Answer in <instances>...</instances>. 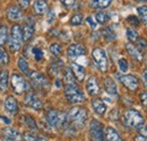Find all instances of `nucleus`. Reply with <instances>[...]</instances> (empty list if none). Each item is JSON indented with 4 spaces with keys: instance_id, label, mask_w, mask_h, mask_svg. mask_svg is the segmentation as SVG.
Here are the masks:
<instances>
[{
    "instance_id": "obj_9",
    "label": "nucleus",
    "mask_w": 147,
    "mask_h": 141,
    "mask_svg": "<svg viewBox=\"0 0 147 141\" xmlns=\"http://www.w3.org/2000/svg\"><path fill=\"white\" fill-rule=\"evenodd\" d=\"M119 80L122 83V85L125 87H127L129 90L131 91H135L138 88V85H139V81H138V78L134 75H123V76H119Z\"/></svg>"
},
{
    "instance_id": "obj_28",
    "label": "nucleus",
    "mask_w": 147,
    "mask_h": 141,
    "mask_svg": "<svg viewBox=\"0 0 147 141\" xmlns=\"http://www.w3.org/2000/svg\"><path fill=\"white\" fill-rule=\"evenodd\" d=\"M63 80L66 83V85H70V84H76L75 83V76L73 73L71 68H66L63 71Z\"/></svg>"
},
{
    "instance_id": "obj_29",
    "label": "nucleus",
    "mask_w": 147,
    "mask_h": 141,
    "mask_svg": "<svg viewBox=\"0 0 147 141\" xmlns=\"http://www.w3.org/2000/svg\"><path fill=\"white\" fill-rule=\"evenodd\" d=\"M94 17H95L96 23L100 24V25H104L109 20V15L107 13H104V11H97Z\"/></svg>"
},
{
    "instance_id": "obj_5",
    "label": "nucleus",
    "mask_w": 147,
    "mask_h": 141,
    "mask_svg": "<svg viewBox=\"0 0 147 141\" xmlns=\"http://www.w3.org/2000/svg\"><path fill=\"white\" fill-rule=\"evenodd\" d=\"M47 123L52 128H60L67 123V114L57 109H49L45 114Z\"/></svg>"
},
{
    "instance_id": "obj_10",
    "label": "nucleus",
    "mask_w": 147,
    "mask_h": 141,
    "mask_svg": "<svg viewBox=\"0 0 147 141\" xmlns=\"http://www.w3.org/2000/svg\"><path fill=\"white\" fill-rule=\"evenodd\" d=\"M30 78H31L33 85L36 86L37 88H48L50 86V83H49L48 78L44 75H42V73H40L37 71L31 72Z\"/></svg>"
},
{
    "instance_id": "obj_16",
    "label": "nucleus",
    "mask_w": 147,
    "mask_h": 141,
    "mask_svg": "<svg viewBox=\"0 0 147 141\" xmlns=\"http://www.w3.org/2000/svg\"><path fill=\"white\" fill-rule=\"evenodd\" d=\"M103 84H104V89L107 90V93H109L110 95L113 96H117L118 95V89H117V85L114 83V80L111 78V77H105L104 80H103Z\"/></svg>"
},
{
    "instance_id": "obj_14",
    "label": "nucleus",
    "mask_w": 147,
    "mask_h": 141,
    "mask_svg": "<svg viewBox=\"0 0 147 141\" xmlns=\"http://www.w3.org/2000/svg\"><path fill=\"white\" fill-rule=\"evenodd\" d=\"M3 106H5V108H6L9 113H11V114H16V113L18 112V102H17V99H16L14 96H11V95H9V96L6 97V99H5V102H3Z\"/></svg>"
},
{
    "instance_id": "obj_48",
    "label": "nucleus",
    "mask_w": 147,
    "mask_h": 141,
    "mask_svg": "<svg viewBox=\"0 0 147 141\" xmlns=\"http://www.w3.org/2000/svg\"><path fill=\"white\" fill-rule=\"evenodd\" d=\"M86 21L90 24V26L92 27L93 30H95V28H96V26H97V25L95 24V21H93V18L92 17H87V18H86Z\"/></svg>"
},
{
    "instance_id": "obj_30",
    "label": "nucleus",
    "mask_w": 147,
    "mask_h": 141,
    "mask_svg": "<svg viewBox=\"0 0 147 141\" xmlns=\"http://www.w3.org/2000/svg\"><path fill=\"white\" fill-rule=\"evenodd\" d=\"M8 38V28L6 25H0V46H2Z\"/></svg>"
},
{
    "instance_id": "obj_4",
    "label": "nucleus",
    "mask_w": 147,
    "mask_h": 141,
    "mask_svg": "<svg viewBox=\"0 0 147 141\" xmlns=\"http://www.w3.org/2000/svg\"><path fill=\"white\" fill-rule=\"evenodd\" d=\"M65 96H66L67 101L71 104H80V103L85 102V96H84L83 91L80 90V88L76 84L66 85Z\"/></svg>"
},
{
    "instance_id": "obj_39",
    "label": "nucleus",
    "mask_w": 147,
    "mask_h": 141,
    "mask_svg": "<svg viewBox=\"0 0 147 141\" xmlns=\"http://www.w3.org/2000/svg\"><path fill=\"white\" fill-rule=\"evenodd\" d=\"M32 52H33L34 59H35L36 61H41V60H42V58H43V51H42L40 48H33Z\"/></svg>"
},
{
    "instance_id": "obj_38",
    "label": "nucleus",
    "mask_w": 147,
    "mask_h": 141,
    "mask_svg": "<svg viewBox=\"0 0 147 141\" xmlns=\"http://www.w3.org/2000/svg\"><path fill=\"white\" fill-rule=\"evenodd\" d=\"M137 11H138L139 17L142 18L144 21H147V6H142V7H138Z\"/></svg>"
},
{
    "instance_id": "obj_2",
    "label": "nucleus",
    "mask_w": 147,
    "mask_h": 141,
    "mask_svg": "<svg viewBox=\"0 0 147 141\" xmlns=\"http://www.w3.org/2000/svg\"><path fill=\"white\" fill-rule=\"evenodd\" d=\"M123 124L129 129H139L145 125V119L136 109H127L123 114Z\"/></svg>"
},
{
    "instance_id": "obj_12",
    "label": "nucleus",
    "mask_w": 147,
    "mask_h": 141,
    "mask_svg": "<svg viewBox=\"0 0 147 141\" xmlns=\"http://www.w3.org/2000/svg\"><path fill=\"white\" fill-rule=\"evenodd\" d=\"M24 104L27 106H31L32 108H34V109H36V111L41 109V108L43 107L42 101L37 98V96L34 93H28V94H26V96L24 97Z\"/></svg>"
},
{
    "instance_id": "obj_42",
    "label": "nucleus",
    "mask_w": 147,
    "mask_h": 141,
    "mask_svg": "<svg viewBox=\"0 0 147 141\" xmlns=\"http://www.w3.org/2000/svg\"><path fill=\"white\" fill-rule=\"evenodd\" d=\"M139 99H140V103L143 104V106L147 107V91H142L139 94Z\"/></svg>"
},
{
    "instance_id": "obj_50",
    "label": "nucleus",
    "mask_w": 147,
    "mask_h": 141,
    "mask_svg": "<svg viewBox=\"0 0 147 141\" xmlns=\"http://www.w3.org/2000/svg\"><path fill=\"white\" fill-rule=\"evenodd\" d=\"M0 120H2L3 122H6V123H5V124H10V123H11V121H10L9 119H7L6 116H2V115L0 116Z\"/></svg>"
},
{
    "instance_id": "obj_7",
    "label": "nucleus",
    "mask_w": 147,
    "mask_h": 141,
    "mask_svg": "<svg viewBox=\"0 0 147 141\" xmlns=\"http://www.w3.org/2000/svg\"><path fill=\"white\" fill-rule=\"evenodd\" d=\"M92 56L94 60V63L101 71L108 70V58L107 53L101 48H95L92 51Z\"/></svg>"
},
{
    "instance_id": "obj_47",
    "label": "nucleus",
    "mask_w": 147,
    "mask_h": 141,
    "mask_svg": "<svg viewBox=\"0 0 147 141\" xmlns=\"http://www.w3.org/2000/svg\"><path fill=\"white\" fill-rule=\"evenodd\" d=\"M75 1H76V0H61L62 5H63L65 7H71L74 3H75Z\"/></svg>"
},
{
    "instance_id": "obj_13",
    "label": "nucleus",
    "mask_w": 147,
    "mask_h": 141,
    "mask_svg": "<svg viewBox=\"0 0 147 141\" xmlns=\"http://www.w3.org/2000/svg\"><path fill=\"white\" fill-rule=\"evenodd\" d=\"M86 89H87L88 94L92 95V96L98 95V93H100V84H98L96 77L91 76L87 79V81H86Z\"/></svg>"
},
{
    "instance_id": "obj_51",
    "label": "nucleus",
    "mask_w": 147,
    "mask_h": 141,
    "mask_svg": "<svg viewBox=\"0 0 147 141\" xmlns=\"http://www.w3.org/2000/svg\"><path fill=\"white\" fill-rule=\"evenodd\" d=\"M55 85H57V87H61V83H60V80L58 78L55 79Z\"/></svg>"
},
{
    "instance_id": "obj_43",
    "label": "nucleus",
    "mask_w": 147,
    "mask_h": 141,
    "mask_svg": "<svg viewBox=\"0 0 147 141\" xmlns=\"http://www.w3.org/2000/svg\"><path fill=\"white\" fill-rule=\"evenodd\" d=\"M127 21H128L129 24L134 25V26H138L139 25V19L136 17V16H129L127 18Z\"/></svg>"
},
{
    "instance_id": "obj_22",
    "label": "nucleus",
    "mask_w": 147,
    "mask_h": 141,
    "mask_svg": "<svg viewBox=\"0 0 147 141\" xmlns=\"http://www.w3.org/2000/svg\"><path fill=\"white\" fill-rule=\"evenodd\" d=\"M3 133H5L6 138L11 139L14 141H22L23 139V136L20 134V132H18V130H16L14 128H6Z\"/></svg>"
},
{
    "instance_id": "obj_40",
    "label": "nucleus",
    "mask_w": 147,
    "mask_h": 141,
    "mask_svg": "<svg viewBox=\"0 0 147 141\" xmlns=\"http://www.w3.org/2000/svg\"><path fill=\"white\" fill-rule=\"evenodd\" d=\"M118 64H119V69L121 72H126L128 70V61L126 59H120Z\"/></svg>"
},
{
    "instance_id": "obj_31",
    "label": "nucleus",
    "mask_w": 147,
    "mask_h": 141,
    "mask_svg": "<svg viewBox=\"0 0 147 141\" xmlns=\"http://www.w3.org/2000/svg\"><path fill=\"white\" fill-rule=\"evenodd\" d=\"M63 67V63H62V61L61 60H59V59H57L55 61H53L52 63H51V66H50V71L57 76V73L60 71V69Z\"/></svg>"
},
{
    "instance_id": "obj_26",
    "label": "nucleus",
    "mask_w": 147,
    "mask_h": 141,
    "mask_svg": "<svg viewBox=\"0 0 147 141\" xmlns=\"http://www.w3.org/2000/svg\"><path fill=\"white\" fill-rule=\"evenodd\" d=\"M112 0H91V6L95 9H104L109 7Z\"/></svg>"
},
{
    "instance_id": "obj_36",
    "label": "nucleus",
    "mask_w": 147,
    "mask_h": 141,
    "mask_svg": "<svg viewBox=\"0 0 147 141\" xmlns=\"http://www.w3.org/2000/svg\"><path fill=\"white\" fill-rule=\"evenodd\" d=\"M137 42V49L142 52V51H144V52H146L147 51V41L144 38V37H138V40L136 41Z\"/></svg>"
},
{
    "instance_id": "obj_24",
    "label": "nucleus",
    "mask_w": 147,
    "mask_h": 141,
    "mask_svg": "<svg viewBox=\"0 0 147 141\" xmlns=\"http://www.w3.org/2000/svg\"><path fill=\"white\" fill-rule=\"evenodd\" d=\"M8 84H9V73L8 70L2 69L0 72V90L7 91L8 90Z\"/></svg>"
},
{
    "instance_id": "obj_34",
    "label": "nucleus",
    "mask_w": 147,
    "mask_h": 141,
    "mask_svg": "<svg viewBox=\"0 0 147 141\" xmlns=\"http://www.w3.org/2000/svg\"><path fill=\"white\" fill-rule=\"evenodd\" d=\"M50 52L52 55H55V56H59L61 52H62V48H61V45L60 44H58V43H53V44H51L50 45Z\"/></svg>"
},
{
    "instance_id": "obj_20",
    "label": "nucleus",
    "mask_w": 147,
    "mask_h": 141,
    "mask_svg": "<svg viewBox=\"0 0 147 141\" xmlns=\"http://www.w3.org/2000/svg\"><path fill=\"white\" fill-rule=\"evenodd\" d=\"M71 70H73L74 76L76 77V79H77V80L83 81V80L85 79L86 72H85V69H84L80 64H77V63L73 62V63H71Z\"/></svg>"
},
{
    "instance_id": "obj_56",
    "label": "nucleus",
    "mask_w": 147,
    "mask_h": 141,
    "mask_svg": "<svg viewBox=\"0 0 147 141\" xmlns=\"http://www.w3.org/2000/svg\"><path fill=\"white\" fill-rule=\"evenodd\" d=\"M0 134H1V131H0Z\"/></svg>"
},
{
    "instance_id": "obj_3",
    "label": "nucleus",
    "mask_w": 147,
    "mask_h": 141,
    "mask_svg": "<svg viewBox=\"0 0 147 141\" xmlns=\"http://www.w3.org/2000/svg\"><path fill=\"white\" fill-rule=\"evenodd\" d=\"M22 41H23L22 26L18 24H14L10 28V36H9V41H8L9 51L13 53L18 52L22 48Z\"/></svg>"
},
{
    "instance_id": "obj_55",
    "label": "nucleus",
    "mask_w": 147,
    "mask_h": 141,
    "mask_svg": "<svg viewBox=\"0 0 147 141\" xmlns=\"http://www.w3.org/2000/svg\"><path fill=\"white\" fill-rule=\"evenodd\" d=\"M145 63H146V67H147V58H146V61H145Z\"/></svg>"
},
{
    "instance_id": "obj_25",
    "label": "nucleus",
    "mask_w": 147,
    "mask_h": 141,
    "mask_svg": "<svg viewBox=\"0 0 147 141\" xmlns=\"http://www.w3.org/2000/svg\"><path fill=\"white\" fill-rule=\"evenodd\" d=\"M17 64H18V69L25 76H31V70H30V67H28V63H27V61H26V59L25 58H23V56H20L18 59V62H17Z\"/></svg>"
},
{
    "instance_id": "obj_52",
    "label": "nucleus",
    "mask_w": 147,
    "mask_h": 141,
    "mask_svg": "<svg viewBox=\"0 0 147 141\" xmlns=\"http://www.w3.org/2000/svg\"><path fill=\"white\" fill-rule=\"evenodd\" d=\"M37 141H48V140H47L44 137H38V138H37Z\"/></svg>"
},
{
    "instance_id": "obj_35",
    "label": "nucleus",
    "mask_w": 147,
    "mask_h": 141,
    "mask_svg": "<svg viewBox=\"0 0 147 141\" xmlns=\"http://www.w3.org/2000/svg\"><path fill=\"white\" fill-rule=\"evenodd\" d=\"M25 123H26V125H27L31 130H33V131H36L37 130L35 120H34V117H32L31 115H26V116H25Z\"/></svg>"
},
{
    "instance_id": "obj_53",
    "label": "nucleus",
    "mask_w": 147,
    "mask_h": 141,
    "mask_svg": "<svg viewBox=\"0 0 147 141\" xmlns=\"http://www.w3.org/2000/svg\"><path fill=\"white\" fill-rule=\"evenodd\" d=\"M3 141H14V140H11V139H8V138H6Z\"/></svg>"
},
{
    "instance_id": "obj_32",
    "label": "nucleus",
    "mask_w": 147,
    "mask_h": 141,
    "mask_svg": "<svg viewBox=\"0 0 147 141\" xmlns=\"http://www.w3.org/2000/svg\"><path fill=\"white\" fill-rule=\"evenodd\" d=\"M8 63H9L8 52L2 46H0V66H7Z\"/></svg>"
},
{
    "instance_id": "obj_33",
    "label": "nucleus",
    "mask_w": 147,
    "mask_h": 141,
    "mask_svg": "<svg viewBox=\"0 0 147 141\" xmlns=\"http://www.w3.org/2000/svg\"><path fill=\"white\" fill-rule=\"evenodd\" d=\"M126 32H127V36H128L130 42H136V41L138 40V33H137V31H136L135 28L128 27V28L126 30Z\"/></svg>"
},
{
    "instance_id": "obj_15",
    "label": "nucleus",
    "mask_w": 147,
    "mask_h": 141,
    "mask_svg": "<svg viewBox=\"0 0 147 141\" xmlns=\"http://www.w3.org/2000/svg\"><path fill=\"white\" fill-rule=\"evenodd\" d=\"M7 17L9 20L11 21H18L23 18V13H22V9L18 6H10L8 9H7Z\"/></svg>"
},
{
    "instance_id": "obj_27",
    "label": "nucleus",
    "mask_w": 147,
    "mask_h": 141,
    "mask_svg": "<svg viewBox=\"0 0 147 141\" xmlns=\"http://www.w3.org/2000/svg\"><path fill=\"white\" fill-rule=\"evenodd\" d=\"M101 34H102L103 38H104L107 42H111V41L115 40V37H117V34L114 33V31H113L111 27H105L104 30H102Z\"/></svg>"
},
{
    "instance_id": "obj_6",
    "label": "nucleus",
    "mask_w": 147,
    "mask_h": 141,
    "mask_svg": "<svg viewBox=\"0 0 147 141\" xmlns=\"http://www.w3.org/2000/svg\"><path fill=\"white\" fill-rule=\"evenodd\" d=\"M10 80H11V88H13L15 94H17V95H23V94H25V93H27V91L30 90V85H28V83L25 80V78H24L22 75L14 72V73L11 75Z\"/></svg>"
},
{
    "instance_id": "obj_17",
    "label": "nucleus",
    "mask_w": 147,
    "mask_h": 141,
    "mask_svg": "<svg viewBox=\"0 0 147 141\" xmlns=\"http://www.w3.org/2000/svg\"><path fill=\"white\" fill-rule=\"evenodd\" d=\"M92 107L93 109L95 111V113L98 114V115H104V113L107 112V105H105V103L102 99H100V98L93 99Z\"/></svg>"
},
{
    "instance_id": "obj_1",
    "label": "nucleus",
    "mask_w": 147,
    "mask_h": 141,
    "mask_svg": "<svg viewBox=\"0 0 147 141\" xmlns=\"http://www.w3.org/2000/svg\"><path fill=\"white\" fill-rule=\"evenodd\" d=\"M87 120V109L85 107L75 106L67 113V123L73 125L75 129L82 128Z\"/></svg>"
},
{
    "instance_id": "obj_8",
    "label": "nucleus",
    "mask_w": 147,
    "mask_h": 141,
    "mask_svg": "<svg viewBox=\"0 0 147 141\" xmlns=\"http://www.w3.org/2000/svg\"><path fill=\"white\" fill-rule=\"evenodd\" d=\"M90 134L93 141H105L103 128L97 120H93L90 124Z\"/></svg>"
},
{
    "instance_id": "obj_11",
    "label": "nucleus",
    "mask_w": 147,
    "mask_h": 141,
    "mask_svg": "<svg viewBox=\"0 0 147 141\" xmlns=\"http://www.w3.org/2000/svg\"><path fill=\"white\" fill-rule=\"evenodd\" d=\"M86 53V49L83 44L80 43H76V44H71L68 50H67V56L69 60H75L76 58L80 56V55H84Z\"/></svg>"
},
{
    "instance_id": "obj_45",
    "label": "nucleus",
    "mask_w": 147,
    "mask_h": 141,
    "mask_svg": "<svg viewBox=\"0 0 147 141\" xmlns=\"http://www.w3.org/2000/svg\"><path fill=\"white\" fill-rule=\"evenodd\" d=\"M138 132H139V136H143V137H146L147 138V126L143 125L142 128L138 129Z\"/></svg>"
},
{
    "instance_id": "obj_54",
    "label": "nucleus",
    "mask_w": 147,
    "mask_h": 141,
    "mask_svg": "<svg viewBox=\"0 0 147 141\" xmlns=\"http://www.w3.org/2000/svg\"><path fill=\"white\" fill-rule=\"evenodd\" d=\"M138 1H144V2H145V1H147V0H138Z\"/></svg>"
},
{
    "instance_id": "obj_44",
    "label": "nucleus",
    "mask_w": 147,
    "mask_h": 141,
    "mask_svg": "<svg viewBox=\"0 0 147 141\" xmlns=\"http://www.w3.org/2000/svg\"><path fill=\"white\" fill-rule=\"evenodd\" d=\"M19 6L23 9H27L30 6V0H19Z\"/></svg>"
},
{
    "instance_id": "obj_49",
    "label": "nucleus",
    "mask_w": 147,
    "mask_h": 141,
    "mask_svg": "<svg viewBox=\"0 0 147 141\" xmlns=\"http://www.w3.org/2000/svg\"><path fill=\"white\" fill-rule=\"evenodd\" d=\"M134 141H147V138L143 137V136H137V137H135Z\"/></svg>"
},
{
    "instance_id": "obj_46",
    "label": "nucleus",
    "mask_w": 147,
    "mask_h": 141,
    "mask_svg": "<svg viewBox=\"0 0 147 141\" xmlns=\"http://www.w3.org/2000/svg\"><path fill=\"white\" fill-rule=\"evenodd\" d=\"M142 80H143V84H144V86L147 88V69L142 72Z\"/></svg>"
},
{
    "instance_id": "obj_21",
    "label": "nucleus",
    "mask_w": 147,
    "mask_h": 141,
    "mask_svg": "<svg viewBox=\"0 0 147 141\" xmlns=\"http://www.w3.org/2000/svg\"><path fill=\"white\" fill-rule=\"evenodd\" d=\"M34 31H35V28H34L33 23H25V24H24V26L22 27L23 40H24V41H28V40L33 36Z\"/></svg>"
},
{
    "instance_id": "obj_19",
    "label": "nucleus",
    "mask_w": 147,
    "mask_h": 141,
    "mask_svg": "<svg viewBox=\"0 0 147 141\" xmlns=\"http://www.w3.org/2000/svg\"><path fill=\"white\" fill-rule=\"evenodd\" d=\"M126 49H127L129 54L131 55V58L135 59L136 61H142L143 60V53L140 52L137 49V46H135L132 43H127L126 44Z\"/></svg>"
},
{
    "instance_id": "obj_18",
    "label": "nucleus",
    "mask_w": 147,
    "mask_h": 141,
    "mask_svg": "<svg viewBox=\"0 0 147 141\" xmlns=\"http://www.w3.org/2000/svg\"><path fill=\"white\" fill-rule=\"evenodd\" d=\"M104 137H105V141H123L120 134L118 133V131L111 126L105 129Z\"/></svg>"
},
{
    "instance_id": "obj_41",
    "label": "nucleus",
    "mask_w": 147,
    "mask_h": 141,
    "mask_svg": "<svg viewBox=\"0 0 147 141\" xmlns=\"http://www.w3.org/2000/svg\"><path fill=\"white\" fill-rule=\"evenodd\" d=\"M23 138L25 141H37V138L32 132H25L23 134Z\"/></svg>"
},
{
    "instance_id": "obj_23",
    "label": "nucleus",
    "mask_w": 147,
    "mask_h": 141,
    "mask_svg": "<svg viewBox=\"0 0 147 141\" xmlns=\"http://www.w3.org/2000/svg\"><path fill=\"white\" fill-rule=\"evenodd\" d=\"M33 8L34 11L37 15H43L48 11V2L45 0H36L33 3Z\"/></svg>"
},
{
    "instance_id": "obj_37",
    "label": "nucleus",
    "mask_w": 147,
    "mask_h": 141,
    "mask_svg": "<svg viewBox=\"0 0 147 141\" xmlns=\"http://www.w3.org/2000/svg\"><path fill=\"white\" fill-rule=\"evenodd\" d=\"M82 21H83V15H82V14H79V13L75 14L73 17L70 18V24H71L73 26L80 25V24H82Z\"/></svg>"
}]
</instances>
